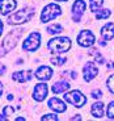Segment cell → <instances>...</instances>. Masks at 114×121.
<instances>
[{
    "mask_svg": "<svg viewBox=\"0 0 114 121\" xmlns=\"http://www.w3.org/2000/svg\"><path fill=\"white\" fill-rule=\"evenodd\" d=\"M22 32H24V29H22V28H18V29H15V30H12V32H9V33L7 34L5 38H4L3 46L0 49V57L7 54L8 52H11V50L17 45V41H18V38H20V36L22 34Z\"/></svg>",
    "mask_w": 114,
    "mask_h": 121,
    "instance_id": "cell-1",
    "label": "cell"
},
{
    "mask_svg": "<svg viewBox=\"0 0 114 121\" xmlns=\"http://www.w3.org/2000/svg\"><path fill=\"white\" fill-rule=\"evenodd\" d=\"M71 48V41L67 37H58V38H53L49 41L47 49L54 54H59V53H66Z\"/></svg>",
    "mask_w": 114,
    "mask_h": 121,
    "instance_id": "cell-2",
    "label": "cell"
},
{
    "mask_svg": "<svg viewBox=\"0 0 114 121\" xmlns=\"http://www.w3.org/2000/svg\"><path fill=\"white\" fill-rule=\"evenodd\" d=\"M36 15V9L34 8H22L17 12H15L12 16L8 17V24L11 25H18L25 21L32 20V17Z\"/></svg>",
    "mask_w": 114,
    "mask_h": 121,
    "instance_id": "cell-3",
    "label": "cell"
},
{
    "mask_svg": "<svg viewBox=\"0 0 114 121\" xmlns=\"http://www.w3.org/2000/svg\"><path fill=\"white\" fill-rule=\"evenodd\" d=\"M62 15V9L59 5L57 4H49L43 8L42 13H41V21L42 22H47L50 20H54L55 17Z\"/></svg>",
    "mask_w": 114,
    "mask_h": 121,
    "instance_id": "cell-4",
    "label": "cell"
},
{
    "mask_svg": "<svg viewBox=\"0 0 114 121\" xmlns=\"http://www.w3.org/2000/svg\"><path fill=\"white\" fill-rule=\"evenodd\" d=\"M39 43H41V34L38 32H33L30 33V36L22 43V49L26 50V52H34L39 48Z\"/></svg>",
    "mask_w": 114,
    "mask_h": 121,
    "instance_id": "cell-5",
    "label": "cell"
},
{
    "mask_svg": "<svg viewBox=\"0 0 114 121\" xmlns=\"http://www.w3.org/2000/svg\"><path fill=\"white\" fill-rule=\"evenodd\" d=\"M64 100L75 107H83L87 103V97L81 94L80 91H71V92L66 94L64 95Z\"/></svg>",
    "mask_w": 114,
    "mask_h": 121,
    "instance_id": "cell-6",
    "label": "cell"
},
{
    "mask_svg": "<svg viewBox=\"0 0 114 121\" xmlns=\"http://www.w3.org/2000/svg\"><path fill=\"white\" fill-rule=\"evenodd\" d=\"M77 43L84 48H89L94 43V36L90 30H81L77 36Z\"/></svg>",
    "mask_w": 114,
    "mask_h": 121,
    "instance_id": "cell-7",
    "label": "cell"
},
{
    "mask_svg": "<svg viewBox=\"0 0 114 121\" xmlns=\"http://www.w3.org/2000/svg\"><path fill=\"white\" fill-rule=\"evenodd\" d=\"M84 11H85V3L83 0H76L72 5V18L75 21H80L81 15L84 13Z\"/></svg>",
    "mask_w": 114,
    "mask_h": 121,
    "instance_id": "cell-8",
    "label": "cell"
},
{
    "mask_svg": "<svg viewBox=\"0 0 114 121\" xmlns=\"http://www.w3.org/2000/svg\"><path fill=\"white\" fill-rule=\"evenodd\" d=\"M83 73H84V80L85 82H90V80L98 74V70H97L96 65L93 63V62H88V63H85Z\"/></svg>",
    "mask_w": 114,
    "mask_h": 121,
    "instance_id": "cell-9",
    "label": "cell"
},
{
    "mask_svg": "<svg viewBox=\"0 0 114 121\" xmlns=\"http://www.w3.org/2000/svg\"><path fill=\"white\" fill-rule=\"evenodd\" d=\"M47 84L46 83H39L34 87V94H33V97L37 100V101H42L45 100V97L47 96Z\"/></svg>",
    "mask_w": 114,
    "mask_h": 121,
    "instance_id": "cell-10",
    "label": "cell"
},
{
    "mask_svg": "<svg viewBox=\"0 0 114 121\" xmlns=\"http://www.w3.org/2000/svg\"><path fill=\"white\" fill-rule=\"evenodd\" d=\"M16 5H17L16 0H0V13L4 16L8 15L16 8Z\"/></svg>",
    "mask_w": 114,
    "mask_h": 121,
    "instance_id": "cell-11",
    "label": "cell"
},
{
    "mask_svg": "<svg viewBox=\"0 0 114 121\" xmlns=\"http://www.w3.org/2000/svg\"><path fill=\"white\" fill-rule=\"evenodd\" d=\"M49 107H50L53 111H55V112L60 113V112H64L67 109L66 104H63V101L60 99H58V97H53V99L49 100Z\"/></svg>",
    "mask_w": 114,
    "mask_h": 121,
    "instance_id": "cell-12",
    "label": "cell"
},
{
    "mask_svg": "<svg viewBox=\"0 0 114 121\" xmlns=\"http://www.w3.org/2000/svg\"><path fill=\"white\" fill-rule=\"evenodd\" d=\"M32 71H18V73H13L12 79L17 83H26L32 79Z\"/></svg>",
    "mask_w": 114,
    "mask_h": 121,
    "instance_id": "cell-13",
    "label": "cell"
},
{
    "mask_svg": "<svg viewBox=\"0 0 114 121\" xmlns=\"http://www.w3.org/2000/svg\"><path fill=\"white\" fill-rule=\"evenodd\" d=\"M101 36H102V38L106 39V41H110V39L114 38V22H109L105 26H102Z\"/></svg>",
    "mask_w": 114,
    "mask_h": 121,
    "instance_id": "cell-14",
    "label": "cell"
},
{
    "mask_svg": "<svg viewBox=\"0 0 114 121\" xmlns=\"http://www.w3.org/2000/svg\"><path fill=\"white\" fill-rule=\"evenodd\" d=\"M36 76L41 80H49L53 76V70L47 66H42L36 71Z\"/></svg>",
    "mask_w": 114,
    "mask_h": 121,
    "instance_id": "cell-15",
    "label": "cell"
},
{
    "mask_svg": "<svg viewBox=\"0 0 114 121\" xmlns=\"http://www.w3.org/2000/svg\"><path fill=\"white\" fill-rule=\"evenodd\" d=\"M90 113H92L94 117H101L104 115V103L101 101H96V103L92 104V109H90Z\"/></svg>",
    "mask_w": 114,
    "mask_h": 121,
    "instance_id": "cell-16",
    "label": "cell"
},
{
    "mask_svg": "<svg viewBox=\"0 0 114 121\" xmlns=\"http://www.w3.org/2000/svg\"><path fill=\"white\" fill-rule=\"evenodd\" d=\"M68 88H69L68 82H57L53 86V92H54V94H62V92L67 91Z\"/></svg>",
    "mask_w": 114,
    "mask_h": 121,
    "instance_id": "cell-17",
    "label": "cell"
},
{
    "mask_svg": "<svg viewBox=\"0 0 114 121\" xmlns=\"http://www.w3.org/2000/svg\"><path fill=\"white\" fill-rule=\"evenodd\" d=\"M46 30H47L49 34H57V33H60V32L63 30V28H62L60 24H53V25H50V26H47Z\"/></svg>",
    "mask_w": 114,
    "mask_h": 121,
    "instance_id": "cell-18",
    "label": "cell"
},
{
    "mask_svg": "<svg viewBox=\"0 0 114 121\" xmlns=\"http://www.w3.org/2000/svg\"><path fill=\"white\" fill-rule=\"evenodd\" d=\"M102 3H104V0H90L89 1V9L92 12H97L98 8L102 5Z\"/></svg>",
    "mask_w": 114,
    "mask_h": 121,
    "instance_id": "cell-19",
    "label": "cell"
},
{
    "mask_svg": "<svg viewBox=\"0 0 114 121\" xmlns=\"http://www.w3.org/2000/svg\"><path fill=\"white\" fill-rule=\"evenodd\" d=\"M109 16H110V11L109 9H98V12L96 13L97 20H104V18H108Z\"/></svg>",
    "mask_w": 114,
    "mask_h": 121,
    "instance_id": "cell-20",
    "label": "cell"
},
{
    "mask_svg": "<svg viewBox=\"0 0 114 121\" xmlns=\"http://www.w3.org/2000/svg\"><path fill=\"white\" fill-rule=\"evenodd\" d=\"M89 54H90V55H93V57H94V59H96L97 62H98V63H104V62H105L104 57H102V55L100 54L98 52H97L96 49H90V50H89Z\"/></svg>",
    "mask_w": 114,
    "mask_h": 121,
    "instance_id": "cell-21",
    "label": "cell"
},
{
    "mask_svg": "<svg viewBox=\"0 0 114 121\" xmlns=\"http://www.w3.org/2000/svg\"><path fill=\"white\" fill-rule=\"evenodd\" d=\"M50 60H51V63L55 65V66H62V65H64L67 62V59L64 57H53Z\"/></svg>",
    "mask_w": 114,
    "mask_h": 121,
    "instance_id": "cell-22",
    "label": "cell"
},
{
    "mask_svg": "<svg viewBox=\"0 0 114 121\" xmlns=\"http://www.w3.org/2000/svg\"><path fill=\"white\" fill-rule=\"evenodd\" d=\"M108 118H114V101H111L108 105V112H106Z\"/></svg>",
    "mask_w": 114,
    "mask_h": 121,
    "instance_id": "cell-23",
    "label": "cell"
},
{
    "mask_svg": "<svg viewBox=\"0 0 114 121\" xmlns=\"http://www.w3.org/2000/svg\"><path fill=\"white\" fill-rule=\"evenodd\" d=\"M108 88L111 94H114V74L111 76H109L108 79Z\"/></svg>",
    "mask_w": 114,
    "mask_h": 121,
    "instance_id": "cell-24",
    "label": "cell"
},
{
    "mask_svg": "<svg viewBox=\"0 0 114 121\" xmlns=\"http://www.w3.org/2000/svg\"><path fill=\"white\" fill-rule=\"evenodd\" d=\"M42 120H58V116H57V115H53V113H50V115L42 116Z\"/></svg>",
    "mask_w": 114,
    "mask_h": 121,
    "instance_id": "cell-25",
    "label": "cell"
},
{
    "mask_svg": "<svg viewBox=\"0 0 114 121\" xmlns=\"http://www.w3.org/2000/svg\"><path fill=\"white\" fill-rule=\"evenodd\" d=\"M92 96L94 97V99H100V97L102 96V92H101L100 90H94V91L92 92Z\"/></svg>",
    "mask_w": 114,
    "mask_h": 121,
    "instance_id": "cell-26",
    "label": "cell"
},
{
    "mask_svg": "<svg viewBox=\"0 0 114 121\" xmlns=\"http://www.w3.org/2000/svg\"><path fill=\"white\" fill-rule=\"evenodd\" d=\"M5 66H4V65H1L0 63V75H3V74H5Z\"/></svg>",
    "mask_w": 114,
    "mask_h": 121,
    "instance_id": "cell-27",
    "label": "cell"
},
{
    "mask_svg": "<svg viewBox=\"0 0 114 121\" xmlns=\"http://www.w3.org/2000/svg\"><path fill=\"white\" fill-rule=\"evenodd\" d=\"M3 88H4V86H3V83L0 82V96H1V94H3Z\"/></svg>",
    "mask_w": 114,
    "mask_h": 121,
    "instance_id": "cell-28",
    "label": "cell"
},
{
    "mask_svg": "<svg viewBox=\"0 0 114 121\" xmlns=\"http://www.w3.org/2000/svg\"><path fill=\"white\" fill-rule=\"evenodd\" d=\"M1 33H3V22L0 21V36H1Z\"/></svg>",
    "mask_w": 114,
    "mask_h": 121,
    "instance_id": "cell-29",
    "label": "cell"
},
{
    "mask_svg": "<svg viewBox=\"0 0 114 121\" xmlns=\"http://www.w3.org/2000/svg\"><path fill=\"white\" fill-rule=\"evenodd\" d=\"M106 67H108V69H113V67H114V63H108V66H106Z\"/></svg>",
    "mask_w": 114,
    "mask_h": 121,
    "instance_id": "cell-30",
    "label": "cell"
},
{
    "mask_svg": "<svg viewBox=\"0 0 114 121\" xmlns=\"http://www.w3.org/2000/svg\"><path fill=\"white\" fill-rule=\"evenodd\" d=\"M80 118H81L80 116H75V117H72L71 120H80Z\"/></svg>",
    "mask_w": 114,
    "mask_h": 121,
    "instance_id": "cell-31",
    "label": "cell"
},
{
    "mask_svg": "<svg viewBox=\"0 0 114 121\" xmlns=\"http://www.w3.org/2000/svg\"><path fill=\"white\" fill-rule=\"evenodd\" d=\"M5 116H4V115H0V120H5Z\"/></svg>",
    "mask_w": 114,
    "mask_h": 121,
    "instance_id": "cell-32",
    "label": "cell"
},
{
    "mask_svg": "<svg viewBox=\"0 0 114 121\" xmlns=\"http://www.w3.org/2000/svg\"><path fill=\"white\" fill-rule=\"evenodd\" d=\"M55 1H68V0H55Z\"/></svg>",
    "mask_w": 114,
    "mask_h": 121,
    "instance_id": "cell-33",
    "label": "cell"
}]
</instances>
